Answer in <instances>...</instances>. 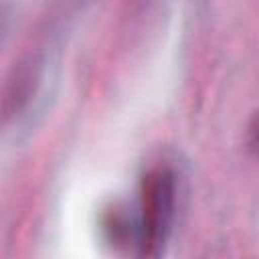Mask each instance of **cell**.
Masks as SVG:
<instances>
[{"label": "cell", "mask_w": 259, "mask_h": 259, "mask_svg": "<svg viewBox=\"0 0 259 259\" xmlns=\"http://www.w3.org/2000/svg\"><path fill=\"white\" fill-rule=\"evenodd\" d=\"M176 204L174 174L156 168L142 182V253L160 255L170 233Z\"/></svg>", "instance_id": "obj_1"}, {"label": "cell", "mask_w": 259, "mask_h": 259, "mask_svg": "<svg viewBox=\"0 0 259 259\" xmlns=\"http://www.w3.org/2000/svg\"><path fill=\"white\" fill-rule=\"evenodd\" d=\"M247 148L259 156V109L253 113L247 125Z\"/></svg>", "instance_id": "obj_2"}]
</instances>
